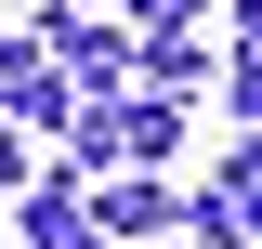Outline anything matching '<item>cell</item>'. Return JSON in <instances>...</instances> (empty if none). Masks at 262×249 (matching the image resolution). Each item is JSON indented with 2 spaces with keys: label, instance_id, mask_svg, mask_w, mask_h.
<instances>
[{
  "label": "cell",
  "instance_id": "cell-1",
  "mask_svg": "<svg viewBox=\"0 0 262 249\" xmlns=\"http://www.w3.org/2000/svg\"><path fill=\"white\" fill-rule=\"evenodd\" d=\"M79 197H92V236H105V249H131V236L170 223V197L144 184V171H105V184H79Z\"/></svg>",
  "mask_w": 262,
  "mask_h": 249
},
{
  "label": "cell",
  "instance_id": "cell-3",
  "mask_svg": "<svg viewBox=\"0 0 262 249\" xmlns=\"http://www.w3.org/2000/svg\"><path fill=\"white\" fill-rule=\"evenodd\" d=\"M27 249H105L92 236V197H79V184H39L27 197Z\"/></svg>",
  "mask_w": 262,
  "mask_h": 249
},
{
  "label": "cell",
  "instance_id": "cell-2",
  "mask_svg": "<svg viewBox=\"0 0 262 249\" xmlns=\"http://www.w3.org/2000/svg\"><path fill=\"white\" fill-rule=\"evenodd\" d=\"M131 79H144L158 105H184L196 79H210V39H196V27H170V39H131Z\"/></svg>",
  "mask_w": 262,
  "mask_h": 249
},
{
  "label": "cell",
  "instance_id": "cell-4",
  "mask_svg": "<svg viewBox=\"0 0 262 249\" xmlns=\"http://www.w3.org/2000/svg\"><path fill=\"white\" fill-rule=\"evenodd\" d=\"M0 184H27V131H13V118H0Z\"/></svg>",
  "mask_w": 262,
  "mask_h": 249
}]
</instances>
